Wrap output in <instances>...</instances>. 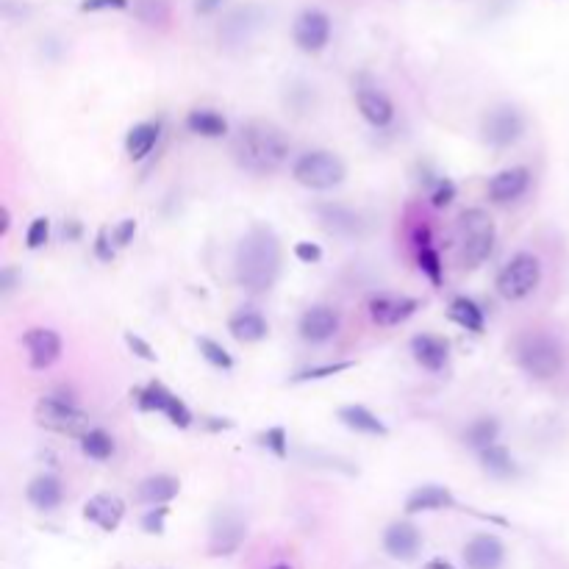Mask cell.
<instances>
[{
  "label": "cell",
  "instance_id": "6da1fadb",
  "mask_svg": "<svg viewBox=\"0 0 569 569\" xmlns=\"http://www.w3.org/2000/svg\"><path fill=\"white\" fill-rule=\"evenodd\" d=\"M236 284L250 295L270 292L281 275V242L270 225H253L234 253Z\"/></svg>",
  "mask_w": 569,
  "mask_h": 569
},
{
  "label": "cell",
  "instance_id": "7a4b0ae2",
  "mask_svg": "<svg viewBox=\"0 0 569 569\" xmlns=\"http://www.w3.org/2000/svg\"><path fill=\"white\" fill-rule=\"evenodd\" d=\"M292 142L284 131L270 120H248L236 128L231 137V156L234 161L253 175H273L289 159Z\"/></svg>",
  "mask_w": 569,
  "mask_h": 569
},
{
  "label": "cell",
  "instance_id": "3957f363",
  "mask_svg": "<svg viewBox=\"0 0 569 569\" xmlns=\"http://www.w3.org/2000/svg\"><path fill=\"white\" fill-rule=\"evenodd\" d=\"M514 359L520 364V370L531 375L533 381H550L564 370V347L556 336L531 331L517 339Z\"/></svg>",
  "mask_w": 569,
  "mask_h": 569
},
{
  "label": "cell",
  "instance_id": "277c9868",
  "mask_svg": "<svg viewBox=\"0 0 569 569\" xmlns=\"http://www.w3.org/2000/svg\"><path fill=\"white\" fill-rule=\"evenodd\" d=\"M495 220L483 209H464L458 214V259L464 267H481L495 248Z\"/></svg>",
  "mask_w": 569,
  "mask_h": 569
},
{
  "label": "cell",
  "instance_id": "5b68a950",
  "mask_svg": "<svg viewBox=\"0 0 569 569\" xmlns=\"http://www.w3.org/2000/svg\"><path fill=\"white\" fill-rule=\"evenodd\" d=\"M34 420L39 428L53 433H62V436H87L92 431V422H89L87 411H81L75 406L73 397L67 395H45L39 397L37 406H34Z\"/></svg>",
  "mask_w": 569,
  "mask_h": 569
},
{
  "label": "cell",
  "instance_id": "8992f818",
  "mask_svg": "<svg viewBox=\"0 0 569 569\" xmlns=\"http://www.w3.org/2000/svg\"><path fill=\"white\" fill-rule=\"evenodd\" d=\"M347 167L331 150H306L303 156H297L292 164V178L297 184L314 189V192H328L345 181Z\"/></svg>",
  "mask_w": 569,
  "mask_h": 569
},
{
  "label": "cell",
  "instance_id": "52a82bcc",
  "mask_svg": "<svg viewBox=\"0 0 569 569\" xmlns=\"http://www.w3.org/2000/svg\"><path fill=\"white\" fill-rule=\"evenodd\" d=\"M539 284H542V261L525 250L511 256L506 267L497 273V295L511 303L531 297Z\"/></svg>",
  "mask_w": 569,
  "mask_h": 569
},
{
  "label": "cell",
  "instance_id": "ba28073f",
  "mask_svg": "<svg viewBox=\"0 0 569 569\" xmlns=\"http://www.w3.org/2000/svg\"><path fill=\"white\" fill-rule=\"evenodd\" d=\"M131 397L137 400L139 409L164 414L167 420L173 422L175 428H189L192 420H195L184 400L175 395V392H170V389L161 384V381H150V384L131 389Z\"/></svg>",
  "mask_w": 569,
  "mask_h": 569
},
{
  "label": "cell",
  "instance_id": "9c48e42d",
  "mask_svg": "<svg viewBox=\"0 0 569 569\" xmlns=\"http://www.w3.org/2000/svg\"><path fill=\"white\" fill-rule=\"evenodd\" d=\"M483 142L489 148L506 150L517 145L525 134V117L517 106H495L492 112H486L481 123Z\"/></svg>",
  "mask_w": 569,
  "mask_h": 569
},
{
  "label": "cell",
  "instance_id": "30bf717a",
  "mask_svg": "<svg viewBox=\"0 0 569 569\" xmlns=\"http://www.w3.org/2000/svg\"><path fill=\"white\" fill-rule=\"evenodd\" d=\"M248 536V522L234 508H220L211 520L209 553L211 556H231L236 553Z\"/></svg>",
  "mask_w": 569,
  "mask_h": 569
},
{
  "label": "cell",
  "instance_id": "8fae6325",
  "mask_svg": "<svg viewBox=\"0 0 569 569\" xmlns=\"http://www.w3.org/2000/svg\"><path fill=\"white\" fill-rule=\"evenodd\" d=\"M334 23L322 9H303L292 23V42L303 53H320L331 42Z\"/></svg>",
  "mask_w": 569,
  "mask_h": 569
},
{
  "label": "cell",
  "instance_id": "7c38bea8",
  "mask_svg": "<svg viewBox=\"0 0 569 569\" xmlns=\"http://www.w3.org/2000/svg\"><path fill=\"white\" fill-rule=\"evenodd\" d=\"M417 309H420V300L406 295H375L367 303L370 320L381 328H392V325L406 322L417 314Z\"/></svg>",
  "mask_w": 569,
  "mask_h": 569
},
{
  "label": "cell",
  "instance_id": "4fadbf2b",
  "mask_svg": "<svg viewBox=\"0 0 569 569\" xmlns=\"http://www.w3.org/2000/svg\"><path fill=\"white\" fill-rule=\"evenodd\" d=\"M23 345L28 350V364L34 370H48L62 356V336L53 328H28Z\"/></svg>",
  "mask_w": 569,
  "mask_h": 569
},
{
  "label": "cell",
  "instance_id": "5bb4252c",
  "mask_svg": "<svg viewBox=\"0 0 569 569\" xmlns=\"http://www.w3.org/2000/svg\"><path fill=\"white\" fill-rule=\"evenodd\" d=\"M528 186H531V170L528 167H506V170H500V173L489 178L486 195L497 206H506V203L520 200L528 192Z\"/></svg>",
  "mask_w": 569,
  "mask_h": 569
},
{
  "label": "cell",
  "instance_id": "9a60e30c",
  "mask_svg": "<svg viewBox=\"0 0 569 569\" xmlns=\"http://www.w3.org/2000/svg\"><path fill=\"white\" fill-rule=\"evenodd\" d=\"M339 325H342V317L339 311L331 309V306H311V309L303 311V317L297 322V331L306 342H328L339 334Z\"/></svg>",
  "mask_w": 569,
  "mask_h": 569
},
{
  "label": "cell",
  "instance_id": "2e32d148",
  "mask_svg": "<svg viewBox=\"0 0 569 569\" xmlns=\"http://www.w3.org/2000/svg\"><path fill=\"white\" fill-rule=\"evenodd\" d=\"M461 556L467 569H500L506 561V547L495 533H475Z\"/></svg>",
  "mask_w": 569,
  "mask_h": 569
},
{
  "label": "cell",
  "instance_id": "e0dca14e",
  "mask_svg": "<svg viewBox=\"0 0 569 569\" xmlns=\"http://www.w3.org/2000/svg\"><path fill=\"white\" fill-rule=\"evenodd\" d=\"M356 109L375 128H386L395 120V103L389 100L384 89H378L375 84H359L356 87Z\"/></svg>",
  "mask_w": 569,
  "mask_h": 569
},
{
  "label": "cell",
  "instance_id": "ac0fdd59",
  "mask_svg": "<svg viewBox=\"0 0 569 569\" xmlns=\"http://www.w3.org/2000/svg\"><path fill=\"white\" fill-rule=\"evenodd\" d=\"M84 520L98 525L100 531L114 533L125 520V500L117 495H109V492L92 495L84 503Z\"/></svg>",
  "mask_w": 569,
  "mask_h": 569
},
{
  "label": "cell",
  "instance_id": "d6986e66",
  "mask_svg": "<svg viewBox=\"0 0 569 569\" xmlns=\"http://www.w3.org/2000/svg\"><path fill=\"white\" fill-rule=\"evenodd\" d=\"M422 547V533L411 522H392L384 531V550L395 561H414Z\"/></svg>",
  "mask_w": 569,
  "mask_h": 569
},
{
  "label": "cell",
  "instance_id": "ffe728a7",
  "mask_svg": "<svg viewBox=\"0 0 569 569\" xmlns=\"http://www.w3.org/2000/svg\"><path fill=\"white\" fill-rule=\"evenodd\" d=\"M411 356L422 370L442 372L447 367V359H450V342L445 336L417 334L411 339Z\"/></svg>",
  "mask_w": 569,
  "mask_h": 569
},
{
  "label": "cell",
  "instance_id": "44dd1931",
  "mask_svg": "<svg viewBox=\"0 0 569 569\" xmlns=\"http://www.w3.org/2000/svg\"><path fill=\"white\" fill-rule=\"evenodd\" d=\"M445 508H461V506H458L456 495H453L447 486H439V483H425V486H417V489L409 495V500H406V514L445 511Z\"/></svg>",
  "mask_w": 569,
  "mask_h": 569
},
{
  "label": "cell",
  "instance_id": "7402d4cb",
  "mask_svg": "<svg viewBox=\"0 0 569 569\" xmlns=\"http://www.w3.org/2000/svg\"><path fill=\"white\" fill-rule=\"evenodd\" d=\"M336 420L342 422L345 428H350V431L364 433V436H389L386 422L378 414H372L367 406H359V403L342 406V409L336 411Z\"/></svg>",
  "mask_w": 569,
  "mask_h": 569
},
{
  "label": "cell",
  "instance_id": "603a6c76",
  "mask_svg": "<svg viewBox=\"0 0 569 569\" xmlns=\"http://www.w3.org/2000/svg\"><path fill=\"white\" fill-rule=\"evenodd\" d=\"M228 331L234 336L236 342H261V339H267L270 334V325L264 320V314H259L256 309H239L231 314V320H228Z\"/></svg>",
  "mask_w": 569,
  "mask_h": 569
},
{
  "label": "cell",
  "instance_id": "cb8c5ba5",
  "mask_svg": "<svg viewBox=\"0 0 569 569\" xmlns=\"http://www.w3.org/2000/svg\"><path fill=\"white\" fill-rule=\"evenodd\" d=\"M181 492V481L173 478V475H150L145 481L137 486V500L145 503V506H167L173 497H178Z\"/></svg>",
  "mask_w": 569,
  "mask_h": 569
},
{
  "label": "cell",
  "instance_id": "d4e9b609",
  "mask_svg": "<svg viewBox=\"0 0 569 569\" xmlns=\"http://www.w3.org/2000/svg\"><path fill=\"white\" fill-rule=\"evenodd\" d=\"M25 497H28V503L39 508V511H53V508L62 506L64 489L59 478H53V475H37L34 481L28 483Z\"/></svg>",
  "mask_w": 569,
  "mask_h": 569
},
{
  "label": "cell",
  "instance_id": "484cf974",
  "mask_svg": "<svg viewBox=\"0 0 569 569\" xmlns=\"http://www.w3.org/2000/svg\"><path fill=\"white\" fill-rule=\"evenodd\" d=\"M161 137L159 123H137L128 134H125V153L131 161H142L150 150L156 148V142Z\"/></svg>",
  "mask_w": 569,
  "mask_h": 569
},
{
  "label": "cell",
  "instance_id": "4316f807",
  "mask_svg": "<svg viewBox=\"0 0 569 569\" xmlns=\"http://www.w3.org/2000/svg\"><path fill=\"white\" fill-rule=\"evenodd\" d=\"M186 128L203 139H223L228 134V120L214 109H192L186 114Z\"/></svg>",
  "mask_w": 569,
  "mask_h": 569
},
{
  "label": "cell",
  "instance_id": "83f0119b",
  "mask_svg": "<svg viewBox=\"0 0 569 569\" xmlns=\"http://www.w3.org/2000/svg\"><path fill=\"white\" fill-rule=\"evenodd\" d=\"M478 458H481L483 472L492 475V478L506 481V478H514V475H517V464H514V456L508 453L506 445L486 447V450L478 453Z\"/></svg>",
  "mask_w": 569,
  "mask_h": 569
},
{
  "label": "cell",
  "instance_id": "f1b7e54d",
  "mask_svg": "<svg viewBox=\"0 0 569 569\" xmlns=\"http://www.w3.org/2000/svg\"><path fill=\"white\" fill-rule=\"evenodd\" d=\"M497 436H500V422L497 417H478L467 425L464 431V445L472 450H486V447L497 445Z\"/></svg>",
  "mask_w": 569,
  "mask_h": 569
},
{
  "label": "cell",
  "instance_id": "f546056e",
  "mask_svg": "<svg viewBox=\"0 0 569 569\" xmlns=\"http://www.w3.org/2000/svg\"><path fill=\"white\" fill-rule=\"evenodd\" d=\"M447 314H450V320L461 325L464 331L483 334V325H486V322H483V311L470 297H456V300L450 303V311H447Z\"/></svg>",
  "mask_w": 569,
  "mask_h": 569
},
{
  "label": "cell",
  "instance_id": "4dcf8cb0",
  "mask_svg": "<svg viewBox=\"0 0 569 569\" xmlns=\"http://www.w3.org/2000/svg\"><path fill=\"white\" fill-rule=\"evenodd\" d=\"M320 214L328 231L334 234H359V214H353L350 209H342V206H320Z\"/></svg>",
  "mask_w": 569,
  "mask_h": 569
},
{
  "label": "cell",
  "instance_id": "1f68e13d",
  "mask_svg": "<svg viewBox=\"0 0 569 569\" xmlns=\"http://www.w3.org/2000/svg\"><path fill=\"white\" fill-rule=\"evenodd\" d=\"M81 453L95 461H106L114 456V439L103 428H92L87 436H81Z\"/></svg>",
  "mask_w": 569,
  "mask_h": 569
},
{
  "label": "cell",
  "instance_id": "d6a6232c",
  "mask_svg": "<svg viewBox=\"0 0 569 569\" xmlns=\"http://www.w3.org/2000/svg\"><path fill=\"white\" fill-rule=\"evenodd\" d=\"M356 361H334V364H314L292 375V384H306V381H322V378H331V375H342V372L353 370Z\"/></svg>",
  "mask_w": 569,
  "mask_h": 569
},
{
  "label": "cell",
  "instance_id": "836d02e7",
  "mask_svg": "<svg viewBox=\"0 0 569 569\" xmlns=\"http://www.w3.org/2000/svg\"><path fill=\"white\" fill-rule=\"evenodd\" d=\"M134 14L145 25H167L170 20V3L167 0H134Z\"/></svg>",
  "mask_w": 569,
  "mask_h": 569
},
{
  "label": "cell",
  "instance_id": "e575fe53",
  "mask_svg": "<svg viewBox=\"0 0 569 569\" xmlns=\"http://www.w3.org/2000/svg\"><path fill=\"white\" fill-rule=\"evenodd\" d=\"M198 350L200 356L214 364L217 370H234V356L220 342H214L211 336H198Z\"/></svg>",
  "mask_w": 569,
  "mask_h": 569
},
{
  "label": "cell",
  "instance_id": "d590c367",
  "mask_svg": "<svg viewBox=\"0 0 569 569\" xmlns=\"http://www.w3.org/2000/svg\"><path fill=\"white\" fill-rule=\"evenodd\" d=\"M417 264H420L422 275L431 281L433 286H442V275H445V264L439 259V253L431 248H422L417 250Z\"/></svg>",
  "mask_w": 569,
  "mask_h": 569
},
{
  "label": "cell",
  "instance_id": "8d00e7d4",
  "mask_svg": "<svg viewBox=\"0 0 569 569\" xmlns=\"http://www.w3.org/2000/svg\"><path fill=\"white\" fill-rule=\"evenodd\" d=\"M259 442L267 447L275 458L289 456V436H286L284 425H273V428H267V431L259 436Z\"/></svg>",
  "mask_w": 569,
  "mask_h": 569
},
{
  "label": "cell",
  "instance_id": "74e56055",
  "mask_svg": "<svg viewBox=\"0 0 569 569\" xmlns=\"http://www.w3.org/2000/svg\"><path fill=\"white\" fill-rule=\"evenodd\" d=\"M48 239H50V220L48 217H37L34 223L28 225L25 245H28V250H39L48 245Z\"/></svg>",
  "mask_w": 569,
  "mask_h": 569
},
{
  "label": "cell",
  "instance_id": "f35d334b",
  "mask_svg": "<svg viewBox=\"0 0 569 569\" xmlns=\"http://www.w3.org/2000/svg\"><path fill=\"white\" fill-rule=\"evenodd\" d=\"M456 200V184L450 181V178H436V184H433L431 189V203L436 206V209H447L450 203Z\"/></svg>",
  "mask_w": 569,
  "mask_h": 569
},
{
  "label": "cell",
  "instance_id": "ab89813d",
  "mask_svg": "<svg viewBox=\"0 0 569 569\" xmlns=\"http://www.w3.org/2000/svg\"><path fill=\"white\" fill-rule=\"evenodd\" d=\"M131 6V0H81V12L98 14V12H125Z\"/></svg>",
  "mask_w": 569,
  "mask_h": 569
},
{
  "label": "cell",
  "instance_id": "60d3db41",
  "mask_svg": "<svg viewBox=\"0 0 569 569\" xmlns=\"http://www.w3.org/2000/svg\"><path fill=\"white\" fill-rule=\"evenodd\" d=\"M125 345H128V350H131L134 356H139V359L156 361V350H153L150 342H145L142 336L134 334V331H128V334H125Z\"/></svg>",
  "mask_w": 569,
  "mask_h": 569
},
{
  "label": "cell",
  "instance_id": "b9f144b4",
  "mask_svg": "<svg viewBox=\"0 0 569 569\" xmlns=\"http://www.w3.org/2000/svg\"><path fill=\"white\" fill-rule=\"evenodd\" d=\"M167 514H170V508L167 506H153L142 517V528L148 533H164V520H167Z\"/></svg>",
  "mask_w": 569,
  "mask_h": 569
},
{
  "label": "cell",
  "instance_id": "7bdbcfd3",
  "mask_svg": "<svg viewBox=\"0 0 569 569\" xmlns=\"http://www.w3.org/2000/svg\"><path fill=\"white\" fill-rule=\"evenodd\" d=\"M134 236H137V220H131V217L123 220V223L112 231V239L117 248H128V245L134 242Z\"/></svg>",
  "mask_w": 569,
  "mask_h": 569
},
{
  "label": "cell",
  "instance_id": "ee69618b",
  "mask_svg": "<svg viewBox=\"0 0 569 569\" xmlns=\"http://www.w3.org/2000/svg\"><path fill=\"white\" fill-rule=\"evenodd\" d=\"M114 239L112 234H109V228H100L98 236H95V256H98L100 261H112L114 259V248L117 245H112Z\"/></svg>",
  "mask_w": 569,
  "mask_h": 569
},
{
  "label": "cell",
  "instance_id": "f6af8a7d",
  "mask_svg": "<svg viewBox=\"0 0 569 569\" xmlns=\"http://www.w3.org/2000/svg\"><path fill=\"white\" fill-rule=\"evenodd\" d=\"M295 256L297 261H303V264H317V261L322 259V248L317 242H297Z\"/></svg>",
  "mask_w": 569,
  "mask_h": 569
},
{
  "label": "cell",
  "instance_id": "bcb514c9",
  "mask_svg": "<svg viewBox=\"0 0 569 569\" xmlns=\"http://www.w3.org/2000/svg\"><path fill=\"white\" fill-rule=\"evenodd\" d=\"M411 239H414V245H417V250L422 248H431V228L422 223L414 228V234H411Z\"/></svg>",
  "mask_w": 569,
  "mask_h": 569
},
{
  "label": "cell",
  "instance_id": "7dc6e473",
  "mask_svg": "<svg viewBox=\"0 0 569 569\" xmlns=\"http://www.w3.org/2000/svg\"><path fill=\"white\" fill-rule=\"evenodd\" d=\"M220 6H223V0H195V12L198 14H211Z\"/></svg>",
  "mask_w": 569,
  "mask_h": 569
},
{
  "label": "cell",
  "instance_id": "c3c4849f",
  "mask_svg": "<svg viewBox=\"0 0 569 569\" xmlns=\"http://www.w3.org/2000/svg\"><path fill=\"white\" fill-rule=\"evenodd\" d=\"M422 569H458V567H453L447 558H431V561H428Z\"/></svg>",
  "mask_w": 569,
  "mask_h": 569
},
{
  "label": "cell",
  "instance_id": "681fc988",
  "mask_svg": "<svg viewBox=\"0 0 569 569\" xmlns=\"http://www.w3.org/2000/svg\"><path fill=\"white\" fill-rule=\"evenodd\" d=\"M14 289V273L12 270H3V292H12Z\"/></svg>",
  "mask_w": 569,
  "mask_h": 569
},
{
  "label": "cell",
  "instance_id": "f907efd6",
  "mask_svg": "<svg viewBox=\"0 0 569 569\" xmlns=\"http://www.w3.org/2000/svg\"><path fill=\"white\" fill-rule=\"evenodd\" d=\"M9 225H12V217H9V209H3V225H0V234H9Z\"/></svg>",
  "mask_w": 569,
  "mask_h": 569
},
{
  "label": "cell",
  "instance_id": "816d5d0a",
  "mask_svg": "<svg viewBox=\"0 0 569 569\" xmlns=\"http://www.w3.org/2000/svg\"><path fill=\"white\" fill-rule=\"evenodd\" d=\"M273 569H292L289 564H278V567H273Z\"/></svg>",
  "mask_w": 569,
  "mask_h": 569
}]
</instances>
